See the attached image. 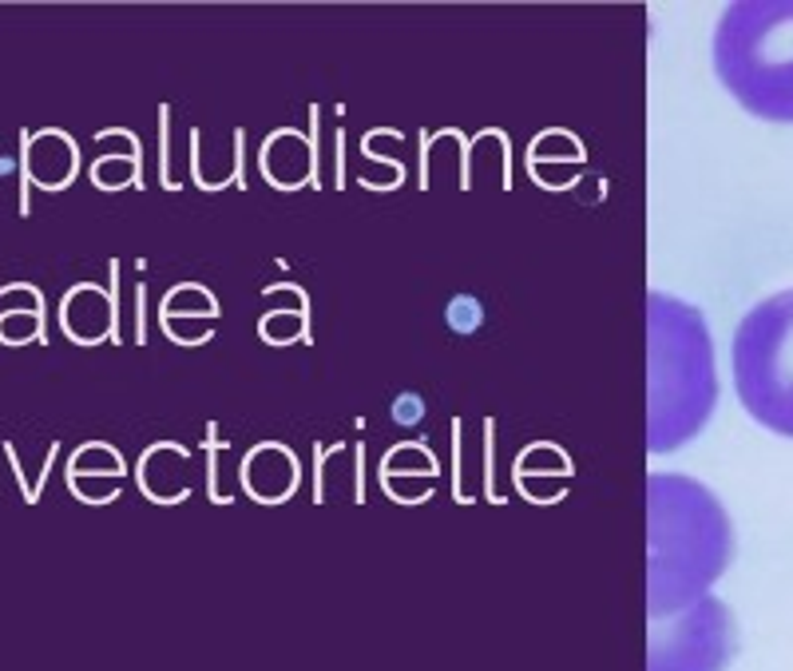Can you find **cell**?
Wrapping results in <instances>:
<instances>
[{"label":"cell","instance_id":"1","mask_svg":"<svg viewBox=\"0 0 793 671\" xmlns=\"http://www.w3.org/2000/svg\"><path fill=\"white\" fill-rule=\"evenodd\" d=\"M647 509H651L647 612L651 620H663L711 592L734 556V529L722 501L702 481L682 473H651Z\"/></svg>","mask_w":793,"mask_h":671},{"label":"cell","instance_id":"2","mask_svg":"<svg viewBox=\"0 0 793 671\" xmlns=\"http://www.w3.org/2000/svg\"><path fill=\"white\" fill-rule=\"evenodd\" d=\"M647 346H651L647 441H651V453H675L699 438L718 405L711 326L699 306L675 299L667 290H651Z\"/></svg>","mask_w":793,"mask_h":671},{"label":"cell","instance_id":"6","mask_svg":"<svg viewBox=\"0 0 793 671\" xmlns=\"http://www.w3.org/2000/svg\"><path fill=\"white\" fill-rule=\"evenodd\" d=\"M76 172V148L64 131H40V136L24 139V175L36 179L40 187L56 191Z\"/></svg>","mask_w":793,"mask_h":671},{"label":"cell","instance_id":"7","mask_svg":"<svg viewBox=\"0 0 793 671\" xmlns=\"http://www.w3.org/2000/svg\"><path fill=\"white\" fill-rule=\"evenodd\" d=\"M64 326H68L72 338L80 342H95L104 334V322H100V299L92 294V287H76L64 299Z\"/></svg>","mask_w":793,"mask_h":671},{"label":"cell","instance_id":"3","mask_svg":"<svg viewBox=\"0 0 793 671\" xmlns=\"http://www.w3.org/2000/svg\"><path fill=\"white\" fill-rule=\"evenodd\" d=\"M711 60L738 107L770 124H793V0L726 4Z\"/></svg>","mask_w":793,"mask_h":671},{"label":"cell","instance_id":"4","mask_svg":"<svg viewBox=\"0 0 793 671\" xmlns=\"http://www.w3.org/2000/svg\"><path fill=\"white\" fill-rule=\"evenodd\" d=\"M730 370L746 414L778 438H793V287L742 314Z\"/></svg>","mask_w":793,"mask_h":671},{"label":"cell","instance_id":"5","mask_svg":"<svg viewBox=\"0 0 793 671\" xmlns=\"http://www.w3.org/2000/svg\"><path fill=\"white\" fill-rule=\"evenodd\" d=\"M734 651V616L714 596H702L675 616L651 620V671H726Z\"/></svg>","mask_w":793,"mask_h":671},{"label":"cell","instance_id":"8","mask_svg":"<svg viewBox=\"0 0 793 671\" xmlns=\"http://www.w3.org/2000/svg\"><path fill=\"white\" fill-rule=\"evenodd\" d=\"M40 311H33V314H4L0 318V338L4 342H28V338H36L40 334Z\"/></svg>","mask_w":793,"mask_h":671}]
</instances>
